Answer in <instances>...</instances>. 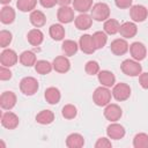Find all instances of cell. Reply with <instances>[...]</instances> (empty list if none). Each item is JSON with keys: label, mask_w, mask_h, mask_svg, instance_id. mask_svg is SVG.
Instances as JSON below:
<instances>
[{"label": "cell", "mask_w": 148, "mask_h": 148, "mask_svg": "<svg viewBox=\"0 0 148 148\" xmlns=\"http://www.w3.org/2000/svg\"><path fill=\"white\" fill-rule=\"evenodd\" d=\"M112 92L109 90L108 87L101 86L95 89L92 94V101L97 106H106L111 101Z\"/></svg>", "instance_id": "6da1fadb"}, {"label": "cell", "mask_w": 148, "mask_h": 148, "mask_svg": "<svg viewBox=\"0 0 148 148\" xmlns=\"http://www.w3.org/2000/svg\"><path fill=\"white\" fill-rule=\"evenodd\" d=\"M90 15L97 22L106 21L110 17V7L104 2H97L91 7Z\"/></svg>", "instance_id": "7a4b0ae2"}, {"label": "cell", "mask_w": 148, "mask_h": 148, "mask_svg": "<svg viewBox=\"0 0 148 148\" xmlns=\"http://www.w3.org/2000/svg\"><path fill=\"white\" fill-rule=\"evenodd\" d=\"M120 69L121 72L127 75V76H139L142 73V67L139 64V61L134 60V59H126L121 62L120 65Z\"/></svg>", "instance_id": "3957f363"}, {"label": "cell", "mask_w": 148, "mask_h": 148, "mask_svg": "<svg viewBox=\"0 0 148 148\" xmlns=\"http://www.w3.org/2000/svg\"><path fill=\"white\" fill-rule=\"evenodd\" d=\"M39 86L38 81L32 76H25L20 81V90L27 96H32L37 92Z\"/></svg>", "instance_id": "277c9868"}, {"label": "cell", "mask_w": 148, "mask_h": 148, "mask_svg": "<svg viewBox=\"0 0 148 148\" xmlns=\"http://www.w3.org/2000/svg\"><path fill=\"white\" fill-rule=\"evenodd\" d=\"M111 92H112V96L114 97V99H117L118 102H123V101H126L130 98L131 87L124 82H119L113 86V89Z\"/></svg>", "instance_id": "5b68a950"}, {"label": "cell", "mask_w": 148, "mask_h": 148, "mask_svg": "<svg viewBox=\"0 0 148 148\" xmlns=\"http://www.w3.org/2000/svg\"><path fill=\"white\" fill-rule=\"evenodd\" d=\"M17 60H18V57H17L16 52L12 49H5L0 53V62L2 66L12 67L17 62Z\"/></svg>", "instance_id": "8992f818"}, {"label": "cell", "mask_w": 148, "mask_h": 148, "mask_svg": "<svg viewBox=\"0 0 148 148\" xmlns=\"http://www.w3.org/2000/svg\"><path fill=\"white\" fill-rule=\"evenodd\" d=\"M121 114H123V110L117 104H110L109 103L104 109V117L111 123H114V121L119 120Z\"/></svg>", "instance_id": "52a82bcc"}, {"label": "cell", "mask_w": 148, "mask_h": 148, "mask_svg": "<svg viewBox=\"0 0 148 148\" xmlns=\"http://www.w3.org/2000/svg\"><path fill=\"white\" fill-rule=\"evenodd\" d=\"M106 135L109 139L112 140H120L125 136V128L123 125L118 124V123H111L108 127H106Z\"/></svg>", "instance_id": "ba28073f"}, {"label": "cell", "mask_w": 148, "mask_h": 148, "mask_svg": "<svg viewBox=\"0 0 148 148\" xmlns=\"http://www.w3.org/2000/svg\"><path fill=\"white\" fill-rule=\"evenodd\" d=\"M130 16L134 22H143L148 16V9L142 5H134L130 9Z\"/></svg>", "instance_id": "9c48e42d"}, {"label": "cell", "mask_w": 148, "mask_h": 148, "mask_svg": "<svg viewBox=\"0 0 148 148\" xmlns=\"http://www.w3.org/2000/svg\"><path fill=\"white\" fill-rule=\"evenodd\" d=\"M110 50L114 56H123L130 50V45L124 38H117L111 42Z\"/></svg>", "instance_id": "30bf717a"}, {"label": "cell", "mask_w": 148, "mask_h": 148, "mask_svg": "<svg viewBox=\"0 0 148 148\" xmlns=\"http://www.w3.org/2000/svg\"><path fill=\"white\" fill-rule=\"evenodd\" d=\"M130 52H131V56L134 60L136 61H141L146 58L147 56V49L146 46L140 43V42H134L130 45Z\"/></svg>", "instance_id": "8fae6325"}, {"label": "cell", "mask_w": 148, "mask_h": 148, "mask_svg": "<svg viewBox=\"0 0 148 148\" xmlns=\"http://www.w3.org/2000/svg\"><path fill=\"white\" fill-rule=\"evenodd\" d=\"M18 117L14 112L7 111L1 116V125L7 130H15L18 126Z\"/></svg>", "instance_id": "7c38bea8"}, {"label": "cell", "mask_w": 148, "mask_h": 148, "mask_svg": "<svg viewBox=\"0 0 148 148\" xmlns=\"http://www.w3.org/2000/svg\"><path fill=\"white\" fill-rule=\"evenodd\" d=\"M79 46L81 49V51L86 54H92L96 51L94 40H92V36L91 35H83L80 37L79 40Z\"/></svg>", "instance_id": "4fadbf2b"}, {"label": "cell", "mask_w": 148, "mask_h": 148, "mask_svg": "<svg viewBox=\"0 0 148 148\" xmlns=\"http://www.w3.org/2000/svg\"><path fill=\"white\" fill-rule=\"evenodd\" d=\"M57 17H58V21L60 23H64V24H67V23H71L72 21H74V10L73 8H71L69 6H61L59 9H58V13H57Z\"/></svg>", "instance_id": "5bb4252c"}, {"label": "cell", "mask_w": 148, "mask_h": 148, "mask_svg": "<svg viewBox=\"0 0 148 148\" xmlns=\"http://www.w3.org/2000/svg\"><path fill=\"white\" fill-rule=\"evenodd\" d=\"M52 65H53V69L56 72H58V73H61V74L67 73L71 69V61L65 56L56 57L53 62H52Z\"/></svg>", "instance_id": "9a60e30c"}, {"label": "cell", "mask_w": 148, "mask_h": 148, "mask_svg": "<svg viewBox=\"0 0 148 148\" xmlns=\"http://www.w3.org/2000/svg\"><path fill=\"white\" fill-rule=\"evenodd\" d=\"M16 104V95L13 91H3L0 96V106L3 110H12Z\"/></svg>", "instance_id": "2e32d148"}, {"label": "cell", "mask_w": 148, "mask_h": 148, "mask_svg": "<svg viewBox=\"0 0 148 148\" xmlns=\"http://www.w3.org/2000/svg\"><path fill=\"white\" fill-rule=\"evenodd\" d=\"M74 23L79 30H88L92 24V17L91 15H88L87 13H81L80 15L75 17Z\"/></svg>", "instance_id": "e0dca14e"}, {"label": "cell", "mask_w": 148, "mask_h": 148, "mask_svg": "<svg viewBox=\"0 0 148 148\" xmlns=\"http://www.w3.org/2000/svg\"><path fill=\"white\" fill-rule=\"evenodd\" d=\"M97 77H98L99 83L104 87L110 88L116 84V76L110 71H99L97 74Z\"/></svg>", "instance_id": "ac0fdd59"}, {"label": "cell", "mask_w": 148, "mask_h": 148, "mask_svg": "<svg viewBox=\"0 0 148 148\" xmlns=\"http://www.w3.org/2000/svg\"><path fill=\"white\" fill-rule=\"evenodd\" d=\"M138 32V27L134 22H124L120 24L119 34L124 38H133Z\"/></svg>", "instance_id": "d6986e66"}, {"label": "cell", "mask_w": 148, "mask_h": 148, "mask_svg": "<svg viewBox=\"0 0 148 148\" xmlns=\"http://www.w3.org/2000/svg\"><path fill=\"white\" fill-rule=\"evenodd\" d=\"M15 20V10L10 7L5 5L0 10V21L3 24H10Z\"/></svg>", "instance_id": "ffe728a7"}, {"label": "cell", "mask_w": 148, "mask_h": 148, "mask_svg": "<svg viewBox=\"0 0 148 148\" xmlns=\"http://www.w3.org/2000/svg\"><path fill=\"white\" fill-rule=\"evenodd\" d=\"M27 39L32 46H39L44 40V34L38 28L31 29L27 35Z\"/></svg>", "instance_id": "44dd1931"}, {"label": "cell", "mask_w": 148, "mask_h": 148, "mask_svg": "<svg viewBox=\"0 0 148 148\" xmlns=\"http://www.w3.org/2000/svg\"><path fill=\"white\" fill-rule=\"evenodd\" d=\"M44 97L49 104H58L60 98H61V94H60V90L58 88L49 87L44 92Z\"/></svg>", "instance_id": "7402d4cb"}, {"label": "cell", "mask_w": 148, "mask_h": 148, "mask_svg": "<svg viewBox=\"0 0 148 148\" xmlns=\"http://www.w3.org/2000/svg\"><path fill=\"white\" fill-rule=\"evenodd\" d=\"M84 145V138L80 133H72L66 139V146L68 148H81Z\"/></svg>", "instance_id": "603a6c76"}, {"label": "cell", "mask_w": 148, "mask_h": 148, "mask_svg": "<svg viewBox=\"0 0 148 148\" xmlns=\"http://www.w3.org/2000/svg\"><path fill=\"white\" fill-rule=\"evenodd\" d=\"M29 18H30V23L34 27H36V28H40V27H43L46 23V16H45V14L42 10H38V9L32 10Z\"/></svg>", "instance_id": "cb8c5ba5"}, {"label": "cell", "mask_w": 148, "mask_h": 148, "mask_svg": "<svg viewBox=\"0 0 148 148\" xmlns=\"http://www.w3.org/2000/svg\"><path fill=\"white\" fill-rule=\"evenodd\" d=\"M20 62L25 66V67H31V66H35L36 61H37V58H36V54L31 51H23L21 54H20V58H18Z\"/></svg>", "instance_id": "d4e9b609"}, {"label": "cell", "mask_w": 148, "mask_h": 148, "mask_svg": "<svg viewBox=\"0 0 148 148\" xmlns=\"http://www.w3.org/2000/svg\"><path fill=\"white\" fill-rule=\"evenodd\" d=\"M103 28H104V32L106 35H116L119 32L120 23L114 18H108L106 21H104Z\"/></svg>", "instance_id": "484cf974"}, {"label": "cell", "mask_w": 148, "mask_h": 148, "mask_svg": "<svg viewBox=\"0 0 148 148\" xmlns=\"http://www.w3.org/2000/svg\"><path fill=\"white\" fill-rule=\"evenodd\" d=\"M49 34L51 36L52 39L54 40H62L64 37H65V28L59 24V23H56V24H52L49 29Z\"/></svg>", "instance_id": "4316f807"}, {"label": "cell", "mask_w": 148, "mask_h": 148, "mask_svg": "<svg viewBox=\"0 0 148 148\" xmlns=\"http://www.w3.org/2000/svg\"><path fill=\"white\" fill-rule=\"evenodd\" d=\"M77 49H79V45L76 44V42H74L72 39H66L62 42L61 50L65 53V56H67V57L74 56L77 52Z\"/></svg>", "instance_id": "83f0119b"}, {"label": "cell", "mask_w": 148, "mask_h": 148, "mask_svg": "<svg viewBox=\"0 0 148 148\" xmlns=\"http://www.w3.org/2000/svg\"><path fill=\"white\" fill-rule=\"evenodd\" d=\"M54 120V113L51 110H43L36 116V121L40 125H49Z\"/></svg>", "instance_id": "f1b7e54d"}, {"label": "cell", "mask_w": 148, "mask_h": 148, "mask_svg": "<svg viewBox=\"0 0 148 148\" xmlns=\"http://www.w3.org/2000/svg\"><path fill=\"white\" fill-rule=\"evenodd\" d=\"M72 3H73V9L80 13H87L94 6L92 0H73Z\"/></svg>", "instance_id": "f546056e"}, {"label": "cell", "mask_w": 148, "mask_h": 148, "mask_svg": "<svg viewBox=\"0 0 148 148\" xmlns=\"http://www.w3.org/2000/svg\"><path fill=\"white\" fill-rule=\"evenodd\" d=\"M91 36H92V40H94L96 50H99V49H102V47H104L106 45L108 36H106V34L104 31H96Z\"/></svg>", "instance_id": "4dcf8cb0"}, {"label": "cell", "mask_w": 148, "mask_h": 148, "mask_svg": "<svg viewBox=\"0 0 148 148\" xmlns=\"http://www.w3.org/2000/svg\"><path fill=\"white\" fill-rule=\"evenodd\" d=\"M35 69L38 74L45 75V74H49L53 69V65L49 62L47 60H37L35 64Z\"/></svg>", "instance_id": "1f68e13d"}, {"label": "cell", "mask_w": 148, "mask_h": 148, "mask_svg": "<svg viewBox=\"0 0 148 148\" xmlns=\"http://www.w3.org/2000/svg\"><path fill=\"white\" fill-rule=\"evenodd\" d=\"M37 5V0H17L16 1V7L18 10L27 13V12H32Z\"/></svg>", "instance_id": "d6a6232c"}, {"label": "cell", "mask_w": 148, "mask_h": 148, "mask_svg": "<svg viewBox=\"0 0 148 148\" xmlns=\"http://www.w3.org/2000/svg\"><path fill=\"white\" fill-rule=\"evenodd\" d=\"M134 148H148V134L138 133L133 139Z\"/></svg>", "instance_id": "836d02e7"}, {"label": "cell", "mask_w": 148, "mask_h": 148, "mask_svg": "<svg viewBox=\"0 0 148 148\" xmlns=\"http://www.w3.org/2000/svg\"><path fill=\"white\" fill-rule=\"evenodd\" d=\"M61 114L66 119H73L77 114V109L73 104H66L61 110Z\"/></svg>", "instance_id": "e575fe53"}, {"label": "cell", "mask_w": 148, "mask_h": 148, "mask_svg": "<svg viewBox=\"0 0 148 148\" xmlns=\"http://www.w3.org/2000/svg\"><path fill=\"white\" fill-rule=\"evenodd\" d=\"M12 39H13V35L10 31L8 30H1L0 31V46L1 47H7L10 43H12Z\"/></svg>", "instance_id": "d590c367"}, {"label": "cell", "mask_w": 148, "mask_h": 148, "mask_svg": "<svg viewBox=\"0 0 148 148\" xmlns=\"http://www.w3.org/2000/svg\"><path fill=\"white\" fill-rule=\"evenodd\" d=\"M84 71L88 75H96L99 72V65L95 60H89L84 66Z\"/></svg>", "instance_id": "8d00e7d4"}, {"label": "cell", "mask_w": 148, "mask_h": 148, "mask_svg": "<svg viewBox=\"0 0 148 148\" xmlns=\"http://www.w3.org/2000/svg\"><path fill=\"white\" fill-rule=\"evenodd\" d=\"M10 79H12V72L6 66L1 65V67H0V80L1 81H7V80H10Z\"/></svg>", "instance_id": "74e56055"}, {"label": "cell", "mask_w": 148, "mask_h": 148, "mask_svg": "<svg viewBox=\"0 0 148 148\" xmlns=\"http://www.w3.org/2000/svg\"><path fill=\"white\" fill-rule=\"evenodd\" d=\"M111 146L112 143L108 138H99L95 143V148H110Z\"/></svg>", "instance_id": "f35d334b"}, {"label": "cell", "mask_w": 148, "mask_h": 148, "mask_svg": "<svg viewBox=\"0 0 148 148\" xmlns=\"http://www.w3.org/2000/svg\"><path fill=\"white\" fill-rule=\"evenodd\" d=\"M132 1L133 0H114V3L118 8L120 9H126L132 7Z\"/></svg>", "instance_id": "ab89813d"}, {"label": "cell", "mask_w": 148, "mask_h": 148, "mask_svg": "<svg viewBox=\"0 0 148 148\" xmlns=\"http://www.w3.org/2000/svg\"><path fill=\"white\" fill-rule=\"evenodd\" d=\"M139 83L143 89H148V72L139 75Z\"/></svg>", "instance_id": "60d3db41"}, {"label": "cell", "mask_w": 148, "mask_h": 148, "mask_svg": "<svg viewBox=\"0 0 148 148\" xmlns=\"http://www.w3.org/2000/svg\"><path fill=\"white\" fill-rule=\"evenodd\" d=\"M39 3H40L44 8H52V7H54L56 3H58V2H57V0H39Z\"/></svg>", "instance_id": "b9f144b4"}, {"label": "cell", "mask_w": 148, "mask_h": 148, "mask_svg": "<svg viewBox=\"0 0 148 148\" xmlns=\"http://www.w3.org/2000/svg\"><path fill=\"white\" fill-rule=\"evenodd\" d=\"M57 2H58V5L61 7V6H68L69 3L73 2V0H57Z\"/></svg>", "instance_id": "7bdbcfd3"}, {"label": "cell", "mask_w": 148, "mask_h": 148, "mask_svg": "<svg viewBox=\"0 0 148 148\" xmlns=\"http://www.w3.org/2000/svg\"><path fill=\"white\" fill-rule=\"evenodd\" d=\"M12 0H0V2L2 3V5H7V3H9Z\"/></svg>", "instance_id": "ee69618b"}]
</instances>
